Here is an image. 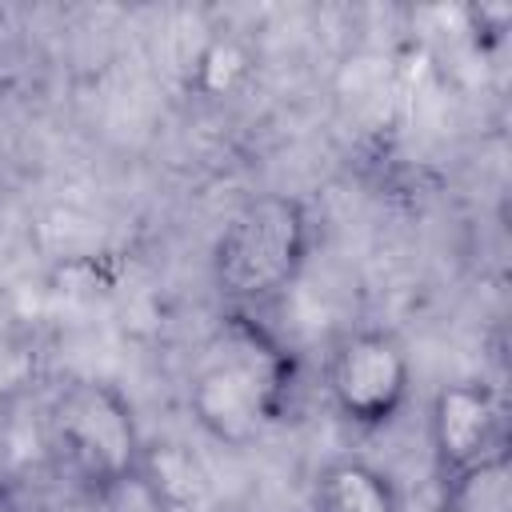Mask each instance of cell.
<instances>
[{"label":"cell","instance_id":"cell-1","mask_svg":"<svg viewBox=\"0 0 512 512\" xmlns=\"http://www.w3.org/2000/svg\"><path fill=\"white\" fill-rule=\"evenodd\" d=\"M292 380L296 360L288 344H280V336L260 320V312L224 308L192 368L188 408L204 436L240 448L284 416Z\"/></svg>","mask_w":512,"mask_h":512},{"label":"cell","instance_id":"cell-2","mask_svg":"<svg viewBox=\"0 0 512 512\" xmlns=\"http://www.w3.org/2000/svg\"><path fill=\"white\" fill-rule=\"evenodd\" d=\"M312 252V216L288 192L244 200L212 244V284L228 308L260 312L296 284Z\"/></svg>","mask_w":512,"mask_h":512},{"label":"cell","instance_id":"cell-3","mask_svg":"<svg viewBox=\"0 0 512 512\" xmlns=\"http://www.w3.org/2000/svg\"><path fill=\"white\" fill-rule=\"evenodd\" d=\"M48 440L60 464L96 496L144 464V440L124 392L108 380H72L48 408Z\"/></svg>","mask_w":512,"mask_h":512},{"label":"cell","instance_id":"cell-4","mask_svg":"<svg viewBox=\"0 0 512 512\" xmlns=\"http://www.w3.org/2000/svg\"><path fill=\"white\" fill-rule=\"evenodd\" d=\"M412 392V364L384 328H352L328 356V396L340 420L360 432L388 428Z\"/></svg>","mask_w":512,"mask_h":512},{"label":"cell","instance_id":"cell-5","mask_svg":"<svg viewBox=\"0 0 512 512\" xmlns=\"http://www.w3.org/2000/svg\"><path fill=\"white\" fill-rule=\"evenodd\" d=\"M428 448L440 488L508 460V416L496 388L480 380L440 384L428 404Z\"/></svg>","mask_w":512,"mask_h":512},{"label":"cell","instance_id":"cell-6","mask_svg":"<svg viewBox=\"0 0 512 512\" xmlns=\"http://www.w3.org/2000/svg\"><path fill=\"white\" fill-rule=\"evenodd\" d=\"M312 512H404L392 476L368 460H332L312 488Z\"/></svg>","mask_w":512,"mask_h":512},{"label":"cell","instance_id":"cell-7","mask_svg":"<svg viewBox=\"0 0 512 512\" xmlns=\"http://www.w3.org/2000/svg\"><path fill=\"white\" fill-rule=\"evenodd\" d=\"M248 72H252V52L232 36H216L200 48L192 80L204 96H232L248 80Z\"/></svg>","mask_w":512,"mask_h":512},{"label":"cell","instance_id":"cell-8","mask_svg":"<svg viewBox=\"0 0 512 512\" xmlns=\"http://www.w3.org/2000/svg\"><path fill=\"white\" fill-rule=\"evenodd\" d=\"M444 512H508V460L444 488Z\"/></svg>","mask_w":512,"mask_h":512},{"label":"cell","instance_id":"cell-9","mask_svg":"<svg viewBox=\"0 0 512 512\" xmlns=\"http://www.w3.org/2000/svg\"><path fill=\"white\" fill-rule=\"evenodd\" d=\"M100 504V512H168V500L160 496V488L144 476V468H136L132 476L116 480L112 488L92 496Z\"/></svg>","mask_w":512,"mask_h":512},{"label":"cell","instance_id":"cell-10","mask_svg":"<svg viewBox=\"0 0 512 512\" xmlns=\"http://www.w3.org/2000/svg\"><path fill=\"white\" fill-rule=\"evenodd\" d=\"M24 376H28V356L20 348H12L8 340H0V408L20 392Z\"/></svg>","mask_w":512,"mask_h":512}]
</instances>
